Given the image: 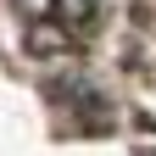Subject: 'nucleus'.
Listing matches in <instances>:
<instances>
[{"label": "nucleus", "mask_w": 156, "mask_h": 156, "mask_svg": "<svg viewBox=\"0 0 156 156\" xmlns=\"http://www.w3.org/2000/svg\"><path fill=\"white\" fill-rule=\"evenodd\" d=\"M50 17H56V23H73V28H89L95 23V0H50Z\"/></svg>", "instance_id": "f257e3e1"}]
</instances>
